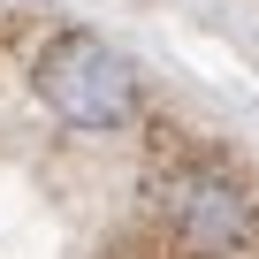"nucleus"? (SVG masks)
<instances>
[{
	"label": "nucleus",
	"mask_w": 259,
	"mask_h": 259,
	"mask_svg": "<svg viewBox=\"0 0 259 259\" xmlns=\"http://www.w3.org/2000/svg\"><path fill=\"white\" fill-rule=\"evenodd\" d=\"M168 221H176L183 244H198V251H236V244L251 236L244 191H236L229 176H198V168L168 183Z\"/></svg>",
	"instance_id": "nucleus-2"
},
{
	"label": "nucleus",
	"mask_w": 259,
	"mask_h": 259,
	"mask_svg": "<svg viewBox=\"0 0 259 259\" xmlns=\"http://www.w3.org/2000/svg\"><path fill=\"white\" fill-rule=\"evenodd\" d=\"M31 92L46 99V114H61L69 130H122L130 122V107H138V76H130V61L107 46V38H92V31H61V38H46L38 46V61H31Z\"/></svg>",
	"instance_id": "nucleus-1"
}]
</instances>
